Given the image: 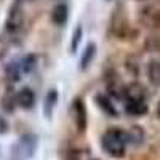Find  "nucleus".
I'll use <instances>...</instances> for the list:
<instances>
[{
    "label": "nucleus",
    "mask_w": 160,
    "mask_h": 160,
    "mask_svg": "<svg viewBox=\"0 0 160 160\" xmlns=\"http://www.w3.org/2000/svg\"><path fill=\"white\" fill-rule=\"evenodd\" d=\"M127 131L120 130V128H109L108 131L102 135L101 138V148L106 154H109L114 158H122L127 151Z\"/></svg>",
    "instance_id": "nucleus-1"
},
{
    "label": "nucleus",
    "mask_w": 160,
    "mask_h": 160,
    "mask_svg": "<svg viewBox=\"0 0 160 160\" xmlns=\"http://www.w3.org/2000/svg\"><path fill=\"white\" fill-rule=\"evenodd\" d=\"M37 148H38V136L32 135V133H26L13 146V154L19 158H29L35 154Z\"/></svg>",
    "instance_id": "nucleus-2"
},
{
    "label": "nucleus",
    "mask_w": 160,
    "mask_h": 160,
    "mask_svg": "<svg viewBox=\"0 0 160 160\" xmlns=\"http://www.w3.org/2000/svg\"><path fill=\"white\" fill-rule=\"evenodd\" d=\"M72 114H74V122L78 133H83L87 130V108L82 98H75L72 102Z\"/></svg>",
    "instance_id": "nucleus-3"
},
{
    "label": "nucleus",
    "mask_w": 160,
    "mask_h": 160,
    "mask_svg": "<svg viewBox=\"0 0 160 160\" xmlns=\"http://www.w3.org/2000/svg\"><path fill=\"white\" fill-rule=\"evenodd\" d=\"M24 24V15H22V10L15 5L10 8V13H8V18H7V22H5V29L11 34L18 32Z\"/></svg>",
    "instance_id": "nucleus-4"
},
{
    "label": "nucleus",
    "mask_w": 160,
    "mask_h": 160,
    "mask_svg": "<svg viewBox=\"0 0 160 160\" xmlns=\"http://www.w3.org/2000/svg\"><path fill=\"white\" fill-rule=\"evenodd\" d=\"M16 102L19 108L26 109V111H29L32 109L34 106H35V93L29 88V87H24L18 91V95H16Z\"/></svg>",
    "instance_id": "nucleus-5"
},
{
    "label": "nucleus",
    "mask_w": 160,
    "mask_h": 160,
    "mask_svg": "<svg viewBox=\"0 0 160 160\" xmlns=\"http://www.w3.org/2000/svg\"><path fill=\"white\" fill-rule=\"evenodd\" d=\"M95 101H96V104H98V108H99L106 115H109V117H117V115H118L114 102L111 101V98H109L108 95H102V93H99V95L95 96Z\"/></svg>",
    "instance_id": "nucleus-6"
},
{
    "label": "nucleus",
    "mask_w": 160,
    "mask_h": 160,
    "mask_svg": "<svg viewBox=\"0 0 160 160\" xmlns=\"http://www.w3.org/2000/svg\"><path fill=\"white\" fill-rule=\"evenodd\" d=\"M149 108L146 101H127L125 104V112L131 117H142L144 114H148Z\"/></svg>",
    "instance_id": "nucleus-7"
},
{
    "label": "nucleus",
    "mask_w": 160,
    "mask_h": 160,
    "mask_svg": "<svg viewBox=\"0 0 160 160\" xmlns=\"http://www.w3.org/2000/svg\"><path fill=\"white\" fill-rule=\"evenodd\" d=\"M146 91L144 87L139 83H131L125 90V101H144Z\"/></svg>",
    "instance_id": "nucleus-8"
},
{
    "label": "nucleus",
    "mask_w": 160,
    "mask_h": 160,
    "mask_svg": "<svg viewBox=\"0 0 160 160\" xmlns=\"http://www.w3.org/2000/svg\"><path fill=\"white\" fill-rule=\"evenodd\" d=\"M68 18H69V8H68V5L59 3V5H56L55 8H53L51 19H53V22H55L56 26H64L66 21H68Z\"/></svg>",
    "instance_id": "nucleus-9"
},
{
    "label": "nucleus",
    "mask_w": 160,
    "mask_h": 160,
    "mask_svg": "<svg viewBox=\"0 0 160 160\" xmlns=\"http://www.w3.org/2000/svg\"><path fill=\"white\" fill-rule=\"evenodd\" d=\"M56 102H58V91L56 90H50L45 95V99H43V114L48 118H51Z\"/></svg>",
    "instance_id": "nucleus-10"
},
{
    "label": "nucleus",
    "mask_w": 160,
    "mask_h": 160,
    "mask_svg": "<svg viewBox=\"0 0 160 160\" xmlns=\"http://www.w3.org/2000/svg\"><path fill=\"white\" fill-rule=\"evenodd\" d=\"M127 138H128V142L133 144V146H141L142 141H144V130L139 127V125H133L128 131H127Z\"/></svg>",
    "instance_id": "nucleus-11"
},
{
    "label": "nucleus",
    "mask_w": 160,
    "mask_h": 160,
    "mask_svg": "<svg viewBox=\"0 0 160 160\" xmlns=\"http://www.w3.org/2000/svg\"><path fill=\"white\" fill-rule=\"evenodd\" d=\"M148 77L149 82L155 87H160V61L152 59L148 64Z\"/></svg>",
    "instance_id": "nucleus-12"
},
{
    "label": "nucleus",
    "mask_w": 160,
    "mask_h": 160,
    "mask_svg": "<svg viewBox=\"0 0 160 160\" xmlns=\"http://www.w3.org/2000/svg\"><path fill=\"white\" fill-rule=\"evenodd\" d=\"M95 55H96V45L88 43L83 55H82V59H80V69H87L90 66V62L93 61V58H95Z\"/></svg>",
    "instance_id": "nucleus-13"
},
{
    "label": "nucleus",
    "mask_w": 160,
    "mask_h": 160,
    "mask_svg": "<svg viewBox=\"0 0 160 160\" xmlns=\"http://www.w3.org/2000/svg\"><path fill=\"white\" fill-rule=\"evenodd\" d=\"M21 71H22V66L19 64H15V62H11L7 66V69H5V74L7 77L11 80V82H18V80L21 78Z\"/></svg>",
    "instance_id": "nucleus-14"
},
{
    "label": "nucleus",
    "mask_w": 160,
    "mask_h": 160,
    "mask_svg": "<svg viewBox=\"0 0 160 160\" xmlns=\"http://www.w3.org/2000/svg\"><path fill=\"white\" fill-rule=\"evenodd\" d=\"M80 38H82V28L78 26V28L75 29V32H74V35H72V43H71V51L72 53L77 51L78 43H80Z\"/></svg>",
    "instance_id": "nucleus-15"
},
{
    "label": "nucleus",
    "mask_w": 160,
    "mask_h": 160,
    "mask_svg": "<svg viewBox=\"0 0 160 160\" xmlns=\"http://www.w3.org/2000/svg\"><path fill=\"white\" fill-rule=\"evenodd\" d=\"M18 102H13L11 101V96L8 95V96H3V99H2V108H3V111H7V112H11L13 109H15V106H16Z\"/></svg>",
    "instance_id": "nucleus-16"
},
{
    "label": "nucleus",
    "mask_w": 160,
    "mask_h": 160,
    "mask_svg": "<svg viewBox=\"0 0 160 160\" xmlns=\"http://www.w3.org/2000/svg\"><path fill=\"white\" fill-rule=\"evenodd\" d=\"M34 62H35V58L34 56H28V58H26V61L21 64L22 66V71L29 72L31 69H34Z\"/></svg>",
    "instance_id": "nucleus-17"
},
{
    "label": "nucleus",
    "mask_w": 160,
    "mask_h": 160,
    "mask_svg": "<svg viewBox=\"0 0 160 160\" xmlns=\"http://www.w3.org/2000/svg\"><path fill=\"white\" fill-rule=\"evenodd\" d=\"M8 128H10L8 122H7L3 117H0V135H5V133H8Z\"/></svg>",
    "instance_id": "nucleus-18"
},
{
    "label": "nucleus",
    "mask_w": 160,
    "mask_h": 160,
    "mask_svg": "<svg viewBox=\"0 0 160 160\" xmlns=\"http://www.w3.org/2000/svg\"><path fill=\"white\" fill-rule=\"evenodd\" d=\"M157 117L160 118V101H158V104H157Z\"/></svg>",
    "instance_id": "nucleus-19"
},
{
    "label": "nucleus",
    "mask_w": 160,
    "mask_h": 160,
    "mask_svg": "<svg viewBox=\"0 0 160 160\" xmlns=\"http://www.w3.org/2000/svg\"><path fill=\"white\" fill-rule=\"evenodd\" d=\"M91 160H99V158H91Z\"/></svg>",
    "instance_id": "nucleus-20"
}]
</instances>
